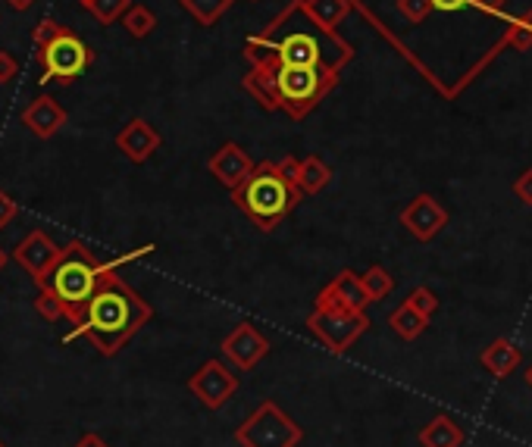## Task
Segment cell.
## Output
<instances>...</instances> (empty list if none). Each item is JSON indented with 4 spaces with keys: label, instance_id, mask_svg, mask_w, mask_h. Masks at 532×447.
I'll return each mask as SVG.
<instances>
[{
    "label": "cell",
    "instance_id": "1",
    "mask_svg": "<svg viewBox=\"0 0 532 447\" xmlns=\"http://www.w3.org/2000/svg\"><path fill=\"white\" fill-rule=\"evenodd\" d=\"M154 316L151 304L129 288L116 272H107L101 288L91 294V301L82 307L79 319L72 322L66 341L88 338L104 357H116L123 347L148 326Z\"/></svg>",
    "mask_w": 532,
    "mask_h": 447
},
{
    "label": "cell",
    "instance_id": "2",
    "mask_svg": "<svg viewBox=\"0 0 532 447\" xmlns=\"http://www.w3.org/2000/svg\"><path fill=\"white\" fill-rule=\"evenodd\" d=\"M154 251H157L154 244H144V247H138V251H132V254H123V257H116V260L101 263L98 254H94L85 241H69L63 251H60V260L54 263V269L47 272V279H44L41 288H51L63 301L69 322H76L79 313H82V307L91 301V294L101 288L107 272H116L119 266H126V263H132L138 257H148Z\"/></svg>",
    "mask_w": 532,
    "mask_h": 447
},
{
    "label": "cell",
    "instance_id": "3",
    "mask_svg": "<svg viewBox=\"0 0 532 447\" xmlns=\"http://www.w3.org/2000/svg\"><path fill=\"white\" fill-rule=\"evenodd\" d=\"M304 201L301 188L285 176L276 160H263L251 176L232 191V204L245 213L260 232H273Z\"/></svg>",
    "mask_w": 532,
    "mask_h": 447
},
{
    "label": "cell",
    "instance_id": "4",
    "mask_svg": "<svg viewBox=\"0 0 532 447\" xmlns=\"http://www.w3.org/2000/svg\"><path fill=\"white\" fill-rule=\"evenodd\" d=\"M338 85V69L323 66H279V110L304 119L320 107L323 97Z\"/></svg>",
    "mask_w": 532,
    "mask_h": 447
},
{
    "label": "cell",
    "instance_id": "5",
    "mask_svg": "<svg viewBox=\"0 0 532 447\" xmlns=\"http://www.w3.org/2000/svg\"><path fill=\"white\" fill-rule=\"evenodd\" d=\"M301 438L304 429L276 401H263L235 429V441L241 447H298Z\"/></svg>",
    "mask_w": 532,
    "mask_h": 447
},
{
    "label": "cell",
    "instance_id": "6",
    "mask_svg": "<svg viewBox=\"0 0 532 447\" xmlns=\"http://www.w3.org/2000/svg\"><path fill=\"white\" fill-rule=\"evenodd\" d=\"M35 57L41 63V82H60V85L79 82L94 63L91 47L72 29H63L51 44L38 47Z\"/></svg>",
    "mask_w": 532,
    "mask_h": 447
},
{
    "label": "cell",
    "instance_id": "7",
    "mask_svg": "<svg viewBox=\"0 0 532 447\" xmlns=\"http://www.w3.org/2000/svg\"><path fill=\"white\" fill-rule=\"evenodd\" d=\"M307 329L323 347H329V354H345L348 347H354L370 329L367 310H313L307 316Z\"/></svg>",
    "mask_w": 532,
    "mask_h": 447
},
{
    "label": "cell",
    "instance_id": "8",
    "mask_svg": "<svg viewBox=\"0 0 532 447\" xmlns=\"http://www.w3.org/2000/svg\"><path fill=\"white\" fill-rule=\"evenodd\" d=\"M188 391L198 397L207 410H220L238 391V376L220 360H207L195 376L188 379Z\"/></svg>",
    "mask_w": 532,
    "mask_h": 447
},
{
    "label": "cell",
    "instance_id": "9",
    "mask_svg": "<svg viewBox=\"0 0 532 447\" xmlns=\"http://www.w3.org/2000/svg\"><path fill=\"white\" fill-rule=\"evenodd\" d=\"M220 351L226 354V360L241 369V372H251L254 366H260L270 354V341L263 338V332L251 322H238V326L223 338Z\"/></svg>",
    "mask_w": 532,
    "mask_h": 447
},
{
    "label": "cell",
    "instance_id": "10",
    "mask_svg": "<svg viewBox=\"0 0 532 447\" xmlns=\"http://www.w3.org/2000/svg\"><path fill=\"white\" fill-rule=\"evenodd\" d=\"M373 301L364 288V279L357 276L354 269H342L338 276L317 294V301H313V310H326V313H335V310H367Z\"/></svg>",
    "mask_w": 532,
    "mask_h": 447
},
{
    "label": "cell",
    "instance_id": "11",
    "mask_svg": "<svg viewBox=\"0 0 532 447\" xmlns=\"http://www.w3.org/2000/svg\"><path fill=\"white\" fill-rule=\"evenodd\" d=\"M60 251H63V247H57L51 235L41 232V229H35V232H29L26 238L19 241V247L13 251V257H16V263H19L22 269L29 272L32 282L41 288L44 279H47V272H51L54 263L60 260Z\"/></svg>",
    "mask_w": 532,
    "mask_h": 447
},
{
    "label": "cell",
    "instance_id": "12",
    "mask_svg": "<svg viewBox=\"0 0 532 447\" xmlns=\"http://www.w3.org/2000/svg\"><path fill=\"white\" fill-rule=\"evenodd\" d=\"M401 226L417 241H432L448 226V210L435 201L432 194H417L414 201L401 210Z\"/></svg>",
    "mask_w": 532,
    "mask_h": 447
},
{
    "label": "cell",
    "instance_id": "13",
    "mask_svg": "<svg viewBox=\"0 0 532 447\" xmlns=\"http://www.w3.org/2000/svg\"><path fill=\"white\" fill-rule=\"evenodd\" d=\"M254 66L245 79H241V88H245L254 101L263 107V110H279V57L276 54H257L251 57Z\"/></svg>",
    "mask_w": 532,
    "mask_h": 447
},
{
    "label": "cell",
    "instance_id": "14",
    "mask_svg": "<svg viewBox=\"0 0 532 447\" xmlns=\"http://www.w3.org/2000/svg\"><path fill=\"white\" fill-rule=\"evenodd\" d=\"M207 169H210V176L220 182L223 188L235 191V188L254 172V160L248 157V151H245L241 144L226 141L220 151H216V154L207 160Z\"/></svg>",
    "mask_w": 532,
    "mask_h": 447
},
{
    "label": "cell",
    "instance_id": "15",
    "mask_svg": "<svg viewBox=\"0 0 532 447\" xmlns=\"http://www.w3.org/2000/svg\"><path fill=\"white\" fill-rule=\"evenodd\" d=\"M266 54H276L282 66H323V63H329L323 57V44L310 32H288Z\"/></svg>",
    "mask_w": 532,
    "mask_h": 447
},
{
    "label": "cell",
    "instance_id": "16",
    "mask_svg": "<svg viewBox=\"0 0 532 447\" xmlns=\"http://www.w3.org/2000/svg\"><path fill=\"white\" fill-rule=\"evenodd\" d=\"M160 132L151 126L148 119H132L129 126L116 135V147L126 154V160L132 163H148L157 151H160Z\"/></svg>",
    "mask_w": 532,
    "mask_h": 447
},
{
    "label": "cell",
    "instance_id": "17",
    "mask_svg": "<svg viewBox=\"0 0 532 447\" xmlns=\"http://www.w3.org/2000/svg\"><path fill=\"white\" fill-rule=\"evenodd\" d=\"M22 126H26L35 138L47 141L66 126V110L54 101V97L41 94L26 110H22Z\"/></svg>",
    "mask_w": 532,
    "mask_h": 447
},
{
    "label": "cell",
    "instance_id": "18",
    "mask_svg": "<svg viewBox=\"0 0 532 447\" xmlns=\"http://www.w3.org/2000/svg\"><path fill=\"white\" fill-rule=\"evenodd\" d=\"M523 360V351L511 341V338H495L486 351L479 354V363L486 366L495 379H507V376H514L517 366Z\"/></svg>",
    "mask_w": 532,
    "mask_h": 447
},
{
    "label": "cell",
    "instance_id": "19",
    "mask_svg": "<svg viewBox=\"0 0 532 447\" xmlns=\"http://www.w3.org/2000/svg\"><path fill=\"white\" fill-rule=\"evenodd\" d=\"M298 7L304 10V16L313 22V26L326 35H332L338 29V22H342L351 10L348 0H301Z\"/></svg>",
    "mask_w": 532,
    "mask_h": 447
},
{
    "label": "cell",
    "instance_id": "20",
    "mask_svg": "<svg viewBox=\"0 0 532 447\" xmlns=\"http://www.w3.org/2000/svg\"><path fill=\"white\" fill-rule=\"evenodd\" d=\"M417 441H420V447H461L464 444V429L457 426L451 416L439 413L420 429Z\"/></svg>",
    "mask_w": 532,
    "mask_h": 447
},
{
    "label": "cell",
    "instance_id": "21",
    "mask_svg": "<svg viewBox=\"0 0 532 447\" xmlns=\"http://www.w3.org/2000/svg\"><path fill=\"white\" fill-rule=\"evenodd\" d=\"M332 182V166L323 163V157H304L295 185L301 188V194H320L326 185Z\"/></svg>",
    "mask_w": 532,
    "mask_h": 447
},
{
    "label": "cell",
    "instance_id": "22",
    "mask_svg": "<svg viewBox=\"0 0 532 447\" xmlns=\"http://www.w3.org/2000/svg\"><path fill=\"white\" fill-rule=\"evenodd\" d=\"M426 316L420 313V310H414L407 301L389 316V326H392V332L401 338V341H417L423 332H426Z\"/></svg>",
    "mask_w": 532,
    "mask_h": 447
},
{
    "label": "cell",
    "instance_id": "23",
    "mask_svg": "<svg viewBox=\"0 0 532 447\" xmlns=\"http://www.w3.org/2000/svg\"><path fill=\"white\" fill-rule=\"evenodd\" d=\"M179 4H182V10L191 13V19L201 22V26H216V22L229 13L235 0H179Z\"/></svg>",
    "mask_w": 532,
    "mask_h": 447
},
{
    "label": "cell",
    "instance_id": "24",
    "mask_svg": "<svg viewBox=\"0 0 532 447\" xmlns=\"http://www.w3.org/2000/svg\"><path fill=\"white\" fill-rule=\"evenodd\" d=\"M123 22V29L132 35V38H148L154 29H157V16H154V10L151 7H144V4H132L129 10H126V16L119 19Z\"/></svg>",
    "mask_w": 532,
    "mask_h": 447
},
{
    "label": "cell",
    "instance_id": "25",
    "mask_svg": "<svg viewBox=\"0 0 532 447\" xmlns=\"http://www.w3.org/2000/svg\"><path fill=\"white\" fill-rule=\"evenodd\" d=\"M364 288H367V294H370V301L376 304V301H385L392 291H395V276L385 266H370L364 276Z\"/></svg>",
    "mask_w": 532,
    "mask_h": 447
},
{
    "label": "cell",
    "instance_id": "26",
    "mask_svg": "<svg viewBox=\"0 0 532 447\" xmlns=\"http://www.w3.org/2000/svg\"><path fill=\"white\" fill-rule=\"evenodd\" d=\"M132 7V0H94L91 4V16L101 22V26H113L116 19H123L126 10Z\"/></svg>",
    "mask_w": 532,
    "mask_h": 447
},
{
    "label": "cell",
    "instance_id": "27",
    "mask_svg": "<svg viewBox=\"0 0 532 447\" xmlns=\"http://www.w3.org/2000/svg\"><path fill=\"white\" fill-rule=\"evenodd\" d=\"M35 313H38V316H44L47 322L69 319V316H66L63 301H60V297H57L51 288H38V294H35Z\"/></svg>",
    "mask_w": 532,
    "mask_h": 447
},
{
    "label": "cell",
    "instance_id": "28",
    "mask_svg": "<svg viewBox=\"0 0 532 447\" xmlns=\"http://www.w3.org/2000/svg\"><path fill=\"white\" fill-rule=\"evenodd\" d=\"M504 44L511 47V51H520V54L532 51V26L529 22H514L504 35Z\"/></svg>",
    "mask_w": 532,
    "mask_h": 447
},
{
    "label": "cell",
    "instance_id": "29",
    "mask_svg": "<svg viewBox=\"0 0 532 447\" xmlns=\"http://www.w3.org/2000/svg\"><path fill=\"white\" fill-rule=\"evenodd\" d=\"M407 304L414 307V310H420L429 319L435 310H439V297H435V291H429L426 285H417L414 291L407 294Z\"/></svg>",
    "mask_w": 532,
    "mask_h": 447
},
{
    "label": "cell",
    "instance_id": "30",
    "mask_svg": "<svg viewBox=\"0 0 532 447\" xmlns=\"http://www.w3.org/2000/svg\"><path fill=\"white\" fill-rule=\"evenodd\" d=\"M398 13L410 26H420L429 13H435V7H432V0H398Z\"/></svg>",
    "mask_w": 532,
    "mask_h": 447
},
{
    "label": "cell",
    "instance_id": "31",
    "mask_svg": "<svg viewBox=\"0 0 532 447\" xmlns=\"http://www.w3.org/2000/svg\"><path fill=\"white\" fill-rule=\"evenodd\" d=\"M66 26H60L57 19H41L38 26H35V32H32V44H35V51L38 47H44V44H51L60 32H63Z\"/></svg>",
    "mask_w": 532,
    "mask_h": 447
},
{
    "label": "cell",
    "instance_id": "32",
    "mask_svg": "<svg viewBox=\"0 0 532 447\" xmlns=\"http://www.w3.org/2000/svg\"><path fill=\"white\" fill-rule=\"evenodd\" d=\"M19 76V63L10 51H0V85H10Z\"/></svg>",
    "mask_w": 532,
    "mask_h": 447
},
{
    "label": "cell",
    "instance_id": "33",
    "mask_svg": "<svg viewBox=\"0 0 532 447\" xmlns=\"http://www.w3.org/2000/svg\"><path fill=\"white\" fill-rule=\"evenodd\" d=\"M514 194L520 197V201H523L526 207H532V169H526V172H520V176H517V182H514Z\"/></svg>",
    "mask_w": 532,
    "mask_h": 447
},
{
    "label": "cell",
    "instance_id": "34",
    "mask_svg": "<svg viewBox=\"0 0 532 447\" xmlns=\"http://www.w3.org/2000/svg\"><path fill=\"white\" fill-rule=\"evenodd\" d=\"M16 213H19V207H16V201L7 194V191H0V229H7L10 222L16 219Z\"/></svg>",
    "mask_w": 532,
    "mask_h": 447
},
{
    "label": "cell",
    "instance_id": "35",
    "mask_svg": "<svg viewBox=\"0 0 532 447\" xmlns=\"http://www.w3.org/2000/svg\"><path fill=\"white\" fill-rule=\"evenodd\" d=\"M504 4L507 0H473V10H479V13H486V16H501L504 13Z\"/></svg>",
    "mask_w": 532,
    "mask_h": 447
},
{
    "label": "cell",
    "instance_id": "36",
    "mask_svg": "<svg viewBox=\"0 0 532 447\" xmlns=\"http://www.w3.org/2000/svg\"><path fill=\"white\" fill-rule=\"evenodd\" d=\"M473 4V0H432V7L439 13H461Z\"/></svg>",
    "mask_w": 532,
    "mask_h": 447
},
{
    "label": "cell",
    "instance_id": "37",
    "mask_svg": "<svg viewBox=\"0 0 532 447\" xmlns=\"http://www.w3.org/2000/svg\"><path fill=\"white\" fill-rule=\"evenodd\" d=\"M76 447H110L101 435H94V432H88V435H82L79 438V444Z\"/></svg>",
    "mask_w": 532,
    "mask_h": 447
},
{
    "label": "cell",
    "instance_id": "38",
    "mask_svg": "<svg viewBox=\"0 0 532 447\" xmlns=\"http://www.w3.org/2000/svg\"><path fill=\"white\" fill-rule=\"evenodd\" d=\"M4 4H7L10 10H16V13H29V10L38 4V0H4Z\"/></svg>",
    "mask_w": 532,
    "mask_h": 447
},
{
    "label": "cell",
    "instance_id": "39",
    "mask_svg": "<svg viewBox=\"0 0 532 447\" xmlns=\"http://www.w3.org/2000/svg\"><path fill=\"white\" fill-rule=\"evenodd\" d=\"M523 382L532 388V363H529V366H526V372H523Z\"/></svg>",
    "mask_w": 532,
    "mask_h": 447
},
{
    "label": "cell",
    "instance_id": "40",
    "mask_svg": "<svg viewBox=\"0 0 532 447\" xmlns=\"http://www.w3.org/2000/svg\"><path fill=\"white\" fill-rule=\"evenodd\" d=\"M7 260H10V257H7V251H4V247H0V269L7 266Z\"/></svg>",
    "mask_w": 532,
    "mask_h": 447
},
{
    "label": "cell",
    "instance_id": "41",
    "mask_svg": "<svg viewBox=\"0 0 532 447\" xmlns=\"http://www.w3.org/2000/svg\"><path fill=\"white\" fill-rule=\"evenodd\" d=\"M79 4H82L85 10H91V4H94V0H79Z\"/></svg>",
    "mask_w": 532,
    "mask_h": 447
},
{
    "label": "cell",
    "instance_id": "42",
    "mask_svg": "<svg viewBox=\"0 0 532 447\" xmlns=\"http://www.w3.org/2000/svg\"><path fill=\"white\" fill-rule=\"evenodd\" d=\"M0 447H4V441H0Z\"/></svg>",
    "mask_w": 532,
    "mask_h": 447
},
{
    "label": "cell",
    "instance_id": "43",
    "mask_svg": "<svg viewBox=\"0 0 532 447\" xmlns=\"http://www.w3.org/2000/svg\"><path fill=\"white\" fill-rule=\"evenodd\" d=\"M251 4H254V0H251Z\"/></svg>",
    "mask_w": 532,
    "mask_h": 447
}]
</instances>
